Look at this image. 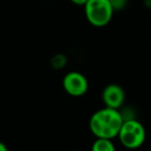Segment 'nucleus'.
Segmentation results:
<instances>
[{"instance_id":"3","label":"nucleus","mask_w":151,"mask_h":151,"mask_svg":"<svg viewBox=\"0 0 151 151\" xmlns=\"http://www.w3.org/2000/svg\"><path fill=\"white\" fill-rule=\"evenodd\" d=\"M86 19L94 27H104L111 22L114 9L109 0H88L84 5Z\"/></svg>"},{"instance_id":"10","label":"nucleus","mask_w":151,"mask_h":151,"mask_svg":"<svg viewBox=\"0 0 151 151\" xmlns=\"http://www.w3.org/2000/svg\"><path fill=\"white\" fill-rule=\"evenodd\" d=\"M0 151H9L7 146L3 142H0Z\"/></svg>"},{"instance_id":"6","label":"nucleus","mask_w":151,"mask_h":151,"mask_svg":"<svg viewBox=\"0 0 151 151\" xmlns=\"http://www.w3.org/2000/svg\"><path fill=\"white\" fill-rule=\"evenodd\" d=\"M91 151H116V147L111 139L96 138L91 146Z\"/></svg>"},{"instance_id":"4","label":"nucleus","mask_w":151,"mask_h":151,"mask_svg":"<svg viewBox=\"0 0 151 151\" xmlns=\"http://www.w3.org/2000/svg\"><path fill=\"white\" fill-rule=\"evenodd\" d=\"M62 86L65 92L70 96L80 97L87 93L89 88V83L83 73L73 70L67 73L63 77Z\"/></svg>"},{"instance_id":"8","label":"nucleus","mask_w":151,"mask_h":151,"mask_svg":"<svg viewBox=\"0 0 151 151\" xmlns=\"http://www.w3.org/2000/svg\"><path fill=\"white\" fill-rule=\"evenodd\" d=\"M113 6L114 11H121L126 6L127 0H109Z\"/></svg>"},{"instance_id":"5","label":"nucleus","mask_w":151,"mask_h":151,"mask_svg":"<svg viewBox=\"0 0 151 151\" xmlns=\"http://www.w3.org/2000/svg\"><path fill=\"white\" fill-rule=\"evenodd\" d=\"M101 99L105 104V107L119 110L125 101V92L120 85L112 83L104 88L101 92Z\"/></svg>"},{"instance_id":"2","label":"nucleus","mask_w":151,"mask_h":151,"mask_svg":"<svg viewBox=\"0 0 151 151\" xmlns=\"http://www.w3.org/2000/svg\"><path fill=\"white\" fill-rule=\"evenodd\" d=\"M117 137L122 146L127 149H137L146 140V129L139 120L127 118L124 119Z\"/></svg>"},{"instance_id":"9","label":"nucleus","mask_w":151,"mask_h":151,"mask_svg":"<svg viewBox=\"0 0 151 151\" xmlns=\"http://www.w3.org/2000/svg\"><path fill=\"white\" fill-rule=\"evenodd\" d=\"M70 2H73L76 5H80V6H84L85 3L88 1V0H69Z\"/></svg>"},{"instance_id":"7","label":"nucleus","mask_w":151,"mask_h":151,"mask_svg":"<svg viewBox=\"0 0 151 151\" xmlns=\"http://www.w3.org/2000/svg\"><path fill=\"white\" fill-rule=\"evenodd\" d=\"M67 62L66 57L63 54H57L51 59V65L54 67L55 69H61L65 66Z\"/></svg>"},{"instance_id":"1","label":"nucleus","mask_w":151,"mask_h":151,"mask_svg":"<svg viewBox=\"0 0 151 151\" xmlns=\"http://www.w3.org/2000/svg\"><path fill=\"white\" fill-rule=\"evenodd\" d=\"M123 121V114L119 110L105 107L92 114L89 120V128L95 138L113 140L119 134Z\"/></svg>"}]
</instances>
